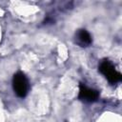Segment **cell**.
<instances>
[{
	"instance_id": "obj_1",
	"label": "cell",
	"mask_w": 122,
	"mask_h": 122,
	"mask_svg": "<svg viewBox=\"0 0 122 122\" xmlns=\"http://www.w3.org/2000/svg\"><path fill=\"white\" fill-rule=\"evenodd\" d=\"M98 71H100L101 74L105 76V78L109 81L110 84H116L122 80L121 73L115 71L114 66L108 59H104L103 61H101L98 67Z\"/></svg>"
},
{
	"instance_id": "obj_4",
	"label": "cell",
	"mask_w": 122,
	"mask_h": 122,
	"mask_svg": "<svg viewBox=\"0 0 122 122\" xmlns=\"http://www.w3.org/2000/svg\"><path fill=\"white\" fill-rule=\"evenodd\" d=\"M75 42L81 47H88L92 44V36L86 30H78L75 33Z\"/></svg>"
},
{
	"instance_id": "obj_3",
	"label": "cell",
	"mask_w": 122,
	"mask_h": 122,
	"mask_svg": "<svg viewBox=\"0 0 122 122\" xmlns=\"http://www.w3.org/2000/svg\"><path fill=\"white\" fill-rule=\"evenodd\" d=\"M99 98V92L97 90L87 87L85 84L79 85V92H78V99L85 102V103H92L97 101Z\"/></svg>"
},
{
	"instance_id": "obj_2",
	"label": "cell",
	"mask_w": 122,
	"mask_h": 122,
	"mask_svg": "<svg viewBox=\"0 0 122 122\" xmlns=\"http://www.w3.org/2000/svg\"><path fill=\"white\" fill-rule=\"evenodd\" d=\"M12 88L15 94L24 98L29 92V80L22 71H17L12 77Z\"/></svg>"
}]
</instances>
